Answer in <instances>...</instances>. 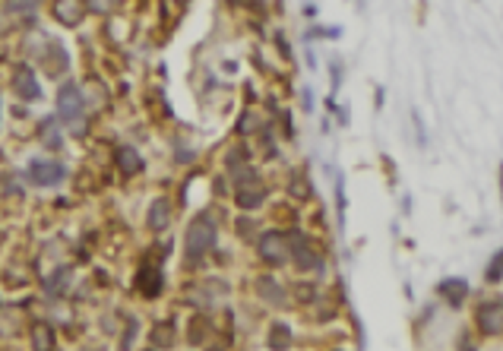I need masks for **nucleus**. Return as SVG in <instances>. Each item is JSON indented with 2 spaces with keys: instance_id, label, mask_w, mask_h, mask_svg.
Returning a JSON list of instances; mask_svg holds the SVG:
<instances>
[{
  "instance_id": "1",
  "label": "nucleus",
  "mask_w": 503,
  "mask_h": 351,
  "mask_svg": "<svg viewBox=\"0 0 503 351\" xmlns=\"http://www.w3.org/2000/svg\"><path fill=\"white\" fill-rule=\"evenodd\" d=\"M215 225H212V219H197L193 225L187 228V241H184V247H187V254L190 256H203V254H209L215 247Z\"/></svg>"
},
{
  "instance_id": "2",
  "label": "nucleus",
  "mask_w": 503,
  "mask_h": 351,
  "mask_svg": "<svg viewBox=\"0 0 503 351\" xmlns=\"http://www.w3.org/2000/svg\"><path fill=\"white\" fill-rule=\"evenodd\" d=\"M260 256H263L266 263H273V266H282V263L291 260V244L289 237L279 234V231H266L263 237H260Z\"/></svg>"
},
{
  "instance_id": "3",
  "label": "nucleus",
  "mask_w": 503,
  "mask_h": 351,
  "mask_svg": "<svg viewBox=\"0 0 503 351\" xmlns=\"http://www.w3.org/2000/svg\"><path fill=\"white\" fill-rule=\"evenodd\" d=\"M58 111H60V117L64 121H70V123H76L73 130L76 133H83V92L76 89V86H64L60 89V95H58Z\"/></svg>"
},
{
  "instance_id": "4",
  "label": "nucleus",
  "mask_w": 503,
  "mask_h": 351,
  "mask_svg": "<svg viewBox=\"0 0 503 351\" xmlns=\"http://www.w3.org/2000/svg\"><path fill=\"white\" fill-rule=\"evenodd\" d=\"M66 178V168L58 162H32L29 165V180L35 187H58Z\"/></svg>"
},
{
  "instance_id": "5",
  "label": "nucleus",
  "mask_w": 503,
  "mask_h": 351,
  "mask_svg": "<svg viewBox=\"0 0 503 351\" xmlns=\"http://www.w3.org/2000/svg\"><path fill=\"white\" fill-rule=\"evenodd\" d=\"M478 329L484 335H503V301H487L478 311Z\"/></svg>"
},
{
  "instance_id": "6",
  "label": "nucleus",
  "mask_w": 503,
  "mask_h": 351,
  "mask_svg": "<svg viewBox=\"0 0 503 351\" xmlns=\"http://www.w3.org/2000/svg\"><path fill=\"white\" fill-rule=\"evenodd\" d=\"M234 199H238L241 209H256V206L266 199V190H263V184H260L256 178L241 180L238 190H234Z\"/></svg>"
},
{
  "instance_id": "7",
  "label": "nucleus",
  "mask_w": 503,
  "mask_h": 351,
  "mask_svg": "<svg viewBox=\"0 0 503 351\" xmlns=\"http://www.w3.org/2000/svg\"><path fill=\"white\" fill-rule=\"evenodd\" d=\"M54 16H58V23H64V25L83 23L86 0H54Z\"/></svg>"
},
{
  "instance_id": "8",
  "label": "nucleus",
  "mask_w": 503,
  "mask_h": 351,
  "mask_svg": "<svg viewBox=\"0 0 503 351\" xmlns=\"http://www.w3.org/2000/svg\"><path fill=\"white\" fill-rule=\"evenodd\" d=\"M437 291L443 294V298L453 304V307H459V304L469 298V282H465V278H443Z\"/></svg>"
},
{
  "instance_id": "9",
  "label": "nucleus",
  "mask_w": 503,
  "mask_h": 351,
  "mask_svg": "<svg viewBox=\"0 0 503 351\" xmlns=\"http://www.w3.org/2000/svg\"><path fill=\"white\" fill-rule=\"evenodd\" d=\"M13 89H16V95H23V98H38L42 95V89H38V82H35V76H32V70H25V66H19L16 70V76H13Z\"/></svg>"
},
{
  "instance_id": "10",
  "label": "nucleus",
  "mask_w": 503,
  "mask_h": 351,
  "mask_svg": "<svg viewBox=\"0 0 503 351\" xmlns=\"http://www.w3.org/2000/svg\"><path fill=\"white\" fill-rule=\"evenodd\" d=\"M114 158H117V168L127 174V178H133V174H140L143 171V158H140V152L136 149H130V146H121L114 152Z\"/></svg>"
},
{
  "instance_id": "11",
  "label": "nucleus",
  "mask_w": 503,
  "mask_h": 351,
  "mask_svg": "<svg viewBox=\"0 0 503 351\" xmlns=\"http://www.w3.org/2000/svg\"><path fill=\"white\" fill-rule=\"evenodd\" d=\"M168 221H171V206H168V199H156V203L149 206V228L165 231Z\"/></svg>"
},
{
  "instance_id": "12",
  "label": "nucleus",
  "mask_w": 503,
  "mask_h": 351,
  "mask_svg": "<svg viewBox=\"0 0 503 351\" xmlns=\"http://www.w3.org/2000/svg\"><path fill=\"white\" fill-rule=\"evenodd\" d=\"M291 254H295L297 269H317V266H320V256L314 254V247L304 244L301 237H295V250H291Z\"/></svg>"
},
{
  "instance_id": "13",
  "label": "nucleus",
  "mask_w": 503,
  "mask_h": 351,
  "mask_svg": "<svg viewBox=\"0 0 503 351\" xmlns=\"http://www.w3.org/2000/svg\"><path fill=\"white\" fill-rule=\"evenodd\" d=\"M256 291H260V298L269 304H279V307L285 304V288H282L275 278H260V282H256Z\"/></svg>"
},
{
  "instance_id": "14",
  "label": "nucleus",
  "mask_w": 503,
  "mask_h": 351,
  "mask_svg": "<svg viewBox=\"0 0 503 351\" xmlns=\"http://www.w3.org/2000/svg\"><path fill=\"white\" fill-rule=\"evenodd\" d=\"M140 291L146 294V298H156L158 291H162V269H143L140 272Z\"/></svg>"
},
{
  "instance_id": "15",
  "label": "nucleus",
  "mask_w": 503,
  "mask_h": 351,
  "mask_svg": "<svg viewBox=\"0 0 503 351\" xmlns=\"http://www.w3.org/2000/svg\"><path fill=\"white\" fill-rule=\"evenodd\" d=\"M32 348L35 351H51L54 348V329H51L48 323L32 326Z\"/></svg>"
},
{
  "instance_id": "16",
  "label": "nucleus",
  "mask_w": 503,
  "mask_h": 351,
  "mask_svg": "<svg viewBox=\"0 0 503 351\" xmlns=\"http://www.w3.org/2000/svg\"><path fill=\"white\" fill-rule=\"evenodd\" d=\"M51 54L45 58V70H48L51 76H58V73H64L66 70V51L60 48V45H51Z\"/></svg>"
},
{
  "instance_id": "17",
  "label": "nucleus",
  "mask_w": 503,
  "mask_h": 351,
  "mask_svg": "<svg viewBox=\"0 0 503 351\" xmlns=\"http://www.w3.org/2000/svg\"><path fill=\"white\" fill-rule=\"evenodd\" d=\"M269 348L273 351H289L291 348V329L285 323H275L269 332Z\"/></svg>"
},
{
  "instance_id": "18",
  "label": "nucleus",
  "mask_w": 503,
  "mask_h": 351,
  "mask_svg": "<svg viewBox=\"0 0 503 351\" xmlns=\"http://www.w3.org/2000/svg\"><path fill=\"white\" fill-rule=\"evenodd\" d=\"M152 345H156V348H171L174 345L171 323H158V326H152Z\"/></svg>"
},
{
  "instance_id": "19",
  "label": "nucleus",
  "mask_w": 503,
  "mask_h": 351,
  "mask_svg": "<svg viewBox=\"0 0 503 351\" xmlns=\"http://www.w3.org/2000/svg\"><path fill=\"white\" fill-rule=\"evenodd\" d=\"M484 278H487V282H500V278H503V250H497L494 260L487 263Z\"/></svg>"
},
{
  "instance_id": "20",
  "label": "nucleus",
  "mask_w": 503,
  "mask_h": 351,
  "mask_svg": "<svg viewBox=\"0 0 503 351\" xmlns=\"http://www.w3.org/2000/svg\"><path fill=\"white\" fill-rule=\"evenodd\" d=\"M66 285H70V269H58L54 276L48 278V291L51 294H60Z\"/></svg>"
},
{
  "instance_id": "21",
  "label": "nucleus",
  "mask_w": 503,
  "mask_h": 351,
  "mask_svg": "<svg viewBox=\"0 0 503 351\" xmlns=\"http://www.w3.org/2000/svg\"><path fill=\"white\" fill-rule=\"evenodd\" d=\"M42 127H45V130H42V139H45V146L58 149V146H60V136H58V123H54V121H45Z\"/></svg>"
},
{
  "instance_id": "22",
  "label": "nucleus",
  "mask_w": 503,
  "mask_h": 351,
  "mask_svg": "<svg viewBox=\"0 0 503 351\" xmlns=\"http://www.w3.org/2000/svg\"><path fill=\"white\" fill-rule=\"evenodd\" d=\"M203 335H206V319H193V332H190V342L193 345H199V339H203Z\"/></svg>"
},
{
  "instance_id": "23",
  "label": "nucleus",
  "mask_w": 503,
  "mask_h": 351,
  "mask_svg": "<svg viewBox=\"0 0 503 351\" xmlns=\"http://www.w3.org/2000/svg\"><path fill=\"white\" fill-rule=\"evenodd\" d=\"M133 339H136V319H130V326H127V332L121 335V348L127 351V348L133 345Z\"/></svg>"
},
{
  "instance_id": "24",
  "label": "nucleus",
  "mask_w": 503,
  "mask_h": 351,
  "mask_svg": "<svg viewBox=\"0 0 503 351\" xmlns=\"http://www.w3.org/2000/svg\"><path fill=\"white\" fill-rule=\"evenodd\" d=\"M500 193H503V165H500Z\"/></svg>"
},
{
  "instance_id": "25",
  "label": "nucleus",
  "mask_w": 503,
  "mask_h": 351,
  "mask_svg": "<svg viewBox=\"0 0 503 351\" xmlns=\"http://www.w3.org/2000/svg\"><path fill=\"white\" fill-rule=\"evenodd\" d=\"M3 29H7V25H3V16H0V32H3Z\"/></svg>"
},
{
  "instance_id": "26",
  "label": "nucleus",
  "mask_w": 503,
  "mask_h": 351,
  "mask_svg": "<svg viewBox=\"0 0 503 351\" xmlns=\"http://www.w3.org/2000/svg\"><path fill=\"white\" fill-rule=\"evenodd\" d=\"M146 351H158V348H156V345H152V348H146Z\"/></svg>"
},
{
  "instance_id": "27",
  "label": "nucleus",
  "mask_w": 503,
  "mask_h": 351,
  "mask_svg": "<svg viewBox=\"0 0 503 351\" xmlns=\"http://www.w3.org/2000/svg\"><path fill=\"white\" fill-rule=\"evenodd\" d=\"M177 3H184V0H177Z\"/></svg>"
}]
</instances>
